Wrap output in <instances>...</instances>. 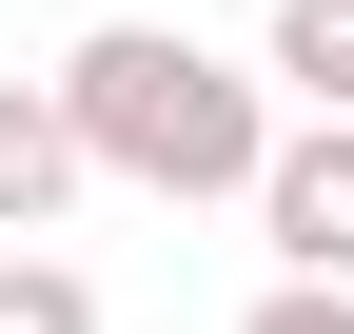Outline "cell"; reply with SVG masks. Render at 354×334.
Returning a JSON list of instances; mask_svg holds the SVG:
<instances>
[{
  "label": "cell",
  "instance_id": "cell-2",
  "mask_svg": "<svg viewBox=\"0 0 354 334\" xmlns=\"http://www.w3.org/2000/svg\"><path fill=\"white\" fill-rule=\"evenodd\" d=\"M236 217L276 236V275L354 295V138H335V118H276V157H256V197H236Z\"/></svg>",
  "mask_w": 354,
  "mask_h": 334
},
{
  "label": "cell",
  "instance_id": "cell-3",
  "mask_svg": "<svg viewBox=\"0 0 354 334\" xmlns=\"http://www.w3.org/2000/svg\"><path fill=\"white\" fill-rule=\"evenodd\" d=\"M59 217H79V118L59 79H0V256H39Z\"/></svg>",
  "mask_w": 354,
  "mask_h": 334
},
{
  "label": "cell",
  "instance_id": "cell-4",
  "mask_svg": "<svg viewBox=\"0 0 354 334\" xmlns=\"http://www.w3.org/2000/svg\"><path fill=\"white\" fill-rule=\"evenodd\" d=\"M256 59L295 79V118H335V138H354V0H276V39H256Z\"/></svg>",
  "mask_w": 354,
  "mask_h": 334
},
{
  "label": "cell",
  "instance_id": "cell-5",
  "mask_svg": "<svg viewBox=\"0 0 354 334\" xmlns=\"http://www.w3.org/2000/svg\"><path fill=\"white\" fill-rule=\"evenodd\" d=\"M0 334H99V275L79 256H0Z\"/></svg>",
  "mask_w": 354,
  "mask_h": 334
},
{
  "label": "cell",
  "instance_id": "cell-6",
  "mask_svg": "<svg viewBox=\"0 0 354 334\" xmlns=\"http://www.w3.org/2000/svg\"><path fill=\"white\" fill-rule=\"evenodd\" d=\"M236 334H354V295H315V275H276V295H256Z\"/></svg>",
  "mask_w": 354,
  "mask_h": 334
},
{
  "label": "cell",
  "instance_id": "cell-1",
  "mask_svg": "<svg viewBox=\"0 0 354 334\" xmlns=\"http://www.w3.org/2000/svg\"><path fill=\"white\" fill-rule=\"evenodd\" d=\"M59 118H79V177H138V197H256L276 157V79L216 59L197 20H99L59 59Z\"/></svg>",
  "mask_w": 354,
  "mask_h": 334
}]
</instances>
